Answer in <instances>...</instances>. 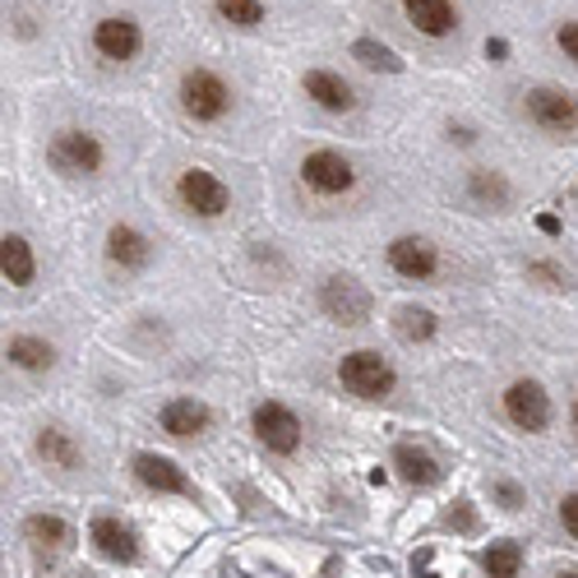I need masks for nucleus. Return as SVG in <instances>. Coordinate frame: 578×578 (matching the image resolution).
Returning a JSON list of instances; mask_svg holds the SVG:
<instances>
[{"label":"nucleus","instance_id":"c9c22d12","mask_svg":"<svg viewBox=\"0 0 578 578\" xmlns=\"http://www.w3.org/2000/svg\"><path fill=\"white\" fill-rule=\"evenodd\" d=\"M569 426H574V435H578V398H574V408H569Z\"/></svg>","mask_w":578,"mask_h":578},{"label":"nucleus","instance_id":"9d476101","mask_svg":"<svg viewBox=\"0 0 578 578\" xmlns=\"http://www.w3.org/2000/svg\"><path fill=\"white\" fill-rule=\"evenodd\" d=\"M88 542H93V551H98L107 565H121V569L144 565V537L121 514H98V518H93V523H88Z\"/></svg>","mask_w":578,"mask_h":578},{"label":"nucleus","instance_id":"f257e3e1","mask_svg":"<svg viewBox=\"0 0 578 578\" xmlns=\"http://www.w3.org/2000/svg\"><path fill=\"white\" fill-rule=\"evenodd\" d=\"M177 107L185 111V121H195V125H222L227 116L237 111V93H231V84L222 80L218 70L195 65V70L181 74Z\"/></svg>","mask_w":578,"mask_h":578},{"label":"nucleus","instance_id":"6e6552de","mask_svg":"<svg viewBox=\"0 0 578 578\" xmlns=\"http://www.w3.org/2000/svg\"><path fill=\"white\" fill-rule=\"evenodd\" d=\"M523 116L551 140H574L578 134V98L561 84H532L523 93Z\"/></svg>","mask_w":578,"mask_h":578},{"label":"nucleus","instance_id":"39448f33","mask_svg":"<svg viewBox=\"0 0 578 578\" xmlns=\"http://www.w3.org/2000/svg\"><path fill=\"white\" fill-rule=\"evenodd\" d=\"M499 412H505L509 426L523 431V435H546L551 421H555L546 384L532 380V375H518V380L505 384V394H499Z\"/></svg>","mask_w":578,"mask_h":578},{"label":"nucleus","instance_id":"a211bd4d","mask_svg":"<svg viewBox=\"0 0 578 578\" xmlns=\"http://www.w3.org/2000/svg\"><path fill=\"white\" fill-rule=\"evenodd\" d=\"M462 195H468V204L481 208V214H505V208L514 204V185L499 167H468Z\"/></svg>","mask_w":578,"mask_h":578},{"label":"nucleus","instance_id":"20e7f679","mask_svg":"<svg viewBox=\"0 0 578 578\" xmlns=\"http://www.w3.org/2000/svg\"><path fill=\"white\" fill-rule=\"evenodd\" d=\"M297 177H301V185L311 190L315 200H347L361 185L357 162L347 158V153H338V148H311L301 158Z\"/></svg>","mask_w":578,"mask_h":578},{"label":"nucleus","instance_id":"72a5a7b5","mask_svg":"<svg viewBox=\"0 0 578 578\" xmlns=\"http://www.w3.org/2000/svg\"><path fill=\"white\" fill-rule=\"evenodd\" d=\"M505 51H509V47L499 43V37H495V43H486V56H495V61H499V56H505Z\"/></svg>","mask_w":578,"mask_h":578},{"label":"nucleus","instance_id":"2f4dec72","mask_svg":"<svg viewBox=\"0 0 578 578\" xmlns=\"http://www.w3.org/2000/svg\"><path fill=\"white\" fill-rule=\"evenodd\" d=\"M555 47L565 51V61L578 65V19H565V24H555Z\"/></svg>","mask_w":578,"mask_h":578},{"label":"nucleus","instance_id":"aec40b11","mask_svg":"<svg viewBox=\"0 0 578 578\" xmlns=\"http://www.w3.org/2000/svg\"><path fill=\"white\" fill-rule=\"evenodd\" d=\"M398 10L421 37H431V43H445V37L458 33V5L454 0H398Z\"/></svg>","mask_w":578,"mask_h":578},{"label":"nucleus","instance_id":"f3484780","mask_svg":"<svg viewBox=\"0 0 578 578\" xmlns=\"http://www.w3.org/2000/svg\"><path fill=\"white\" fill-rule=\"evenodd\" d=\"M394 472L408 481L412 491H435L439 481H445V462H439L426 445H417V439H398L394 445Z\"/></svg>","mask_w":578,"mask_h":578},{"label":"nucleus","instance_id":"393cba45","mask_svg":"<svg viewBox=\"0 0 578 578\" xmlns=\"http://www.w3.org/2000/svg\"><path fill=\"white\" fill-rule=\"evenodd\" d=\"M394 334L408 347H421V342H431L439 334V320H435V311H426V305H398Z\"/></svg>","mask_w":578,"mask_h":578},{"label":"nucleus","instance_id":"f03ea898","mask_svg":"<svg viewBox=\"0 0 578 578\" xmlns=\"http://www.w3.org/2000/svg\"><path fill=\"white\" fill-rule=\"evenodd\" d=\"M47 162L65 181H93L107 167V144L84 125H65L47 140Z\"/></svg>","mask_w":578,"mask_h":578},{"label":"nucleus","instance_id":"cd10ccee","mask_svg":"<svg viewBox=\"0 0 578 578\" xmlns=\"http://www.w3.org/2000/svg\"><path fill=\"white\" fill-rule=\"evenodd\" d=\"M523 274H528V282L546 287V292H569V287H574L569 268H565V264H555V260H528V264H523Z\"/></svg>","mask_w":578,"mask_h":578},{"label":"nucleus","instance_id":"7c9ffc66","mask_svg":"<svg viewBox=\"0 0 578 578\" xmlns=\"http://www.w3.org/2000/svg\"><path fill=\"white\" fill-rule=\"evenodd\" d=\"M555 518H561V528L569 542H578V491H565L561 505H555Z\"/></svg>","mask_w":578,"mask_h":578},{"label":"nucleus","instance_id":"2eb2a0df","mask_svg":"<svg viewBox=\"0 0 578 578\" xmlns=\"http://www.w3.org/2000/svg\"><path fill=\"white\" fill-rule=\"evenodd\" d=\"M19 532H24V542H28L37 565H56V561H65V555L74 551V528L65 523L61 514H28Z\"/></svg>","mask_w":578,"mask_h":578},{"label":"nucleus","instance_id":"f704fd0d","mask_svg":"<svg viewBox=\"0 0 578 578\" xmlns=\"http://www.w3.org/2000/svg\"><path fill=\"white\" fill-rule=\"evenodd\" d=\"M551 578H578V569H574V565H565V569H555Z\"/></svg>","mask_w":578,"mask_h":578},{"label":"nucleus","instance_id":"dca6fc26","mask_svg":"<svg viewBox=\"0 0 578 578\" xmlns=\"http://www.w3.org/2000/svg\"><path fill=\"white\" fill-rule=\"evenodd\" d=\"M158 426L171 439H204L214 431V408L204 398H167L158 408Z\"/></svg>","mask_w":578,"mask_h":578},{"label":"nucleus","instance_id":"a878e982","mask_svg":"<svg viewBox=\"0 0 578 578\" xmlns=\"http://www.w3.org/2000/svg\"><path fill=\"white\" fill-rule=\"evenodd\" d=\"M214 14L227 28H260L268 19V5L264 0H214Z\"/></svg>","mask_w":578,"mask_h":578},{"label":"nucleus","instance_id":"1a4fd4ad","mask_svg":"<svg viewBox=\"0 0 578 578\" xmlns=\"http://www.w3.org/2000/svg\"><path fill=\"white\" fill-rule=\"evenodd\" d=\"M384 264H389V274L402 282H435L439 268H445V255H439V245L431 237L402 231V237L384 245Z\"/></svg>","mask_w":578,"mask_h":578},{"label":"nucleus","instance_id":"5701e85b","mask_svg":"<svg viewBox=\"0 0 578 578\" xmlns=\"http://www.w3.org/2000/svg\"><path fill=\"white\" fill-rule=\"evenodd\" d=\"M0 268H5L10 287H28L37 278V255L24 231H5V241H0Z\"/></svg>","mask_w":578,"mask_h":578},{"label":"nucleus","instance_id":"ddd939ff","mask_svg":"<svg viewBox=\"0 0 578 578\" xmlns=\"http://www.w3.org/2000/svg\"><path fill=\"white\" fill-rule=\"evenodd\" d=\"M93 51L111 65H130L134 56L144 51V28L134 14H103L93 24Z\"/></svg>","mask_w":578,"mask_h":578},{"label":"nucleus","instance_id":"b1692460","mask_svg":"<svg viewBox=\"0 0 578 578\" xmlns=\"http://www.w3.org/2000/svg\"><path fill=\"white\" fill-rule=\"evenodd\" d=\"M477 565H481V574H486V578H523L528 551H523V542L505 537V542H491L486 551H481Z\"/></svg>","mask_w":578,"mask_h":578},{"label":"nucleus","instance_id":"412c9836","mask_svg":"<svg viewBox=\"0 0 578 578\" xmlns=\"http://www.w3.org/2000/svg\"><path fill=\"white\" fill-rule=\"evenodd\" d=\"M33 454L43 458L47 468H61V472H80L84 468V445L65 426H56V421L33 431Z\"/></svg>","mask_w":578,"mask_h":578},{"label":"nucleus","instance_id":"c85d7f7f","mask_svg":"<svg viewBox=\"0 0 578 578\" xmlns=\"http://www.w3.org/2000/svg\"><path fill=\"white\" fill-rule=\"evenodd\" d=\"M491 499H495V505L505 509V514L528 509V491L518 486V481H509V477H495V481H491Z\"/></svg>","mask_w":578,"mask_h":578},{"label":"nucleus","instance_id":"f8f14e48","mask_svg":"<svg viewBox=\"0 0 578 578\" xmlns=\"http://www.w3.org/2000/svg\"><path fill=\"white\" fill-rule=\"evenodd\" d=\"M130 477L140 481V486L148 495H185V499H195V481L185 477L181 462H171L167 454H153V449H140L130 458Z\"/></svg>","mask_w":578,"mask_h":578},{"label":"nucleus","instance_id":"4be33fe9","mask_svg":"<svg viewBox=\"0 0 578 578\" xmlns=\"http://www.w3.org/2000/svg\"><path fill=\"white\" fill-rule=\"evenodd\" d=\"M5 361L14 365L19 375H51L56 371V347L47 338H37V334H14L5 342Z\"/></svg>","mask_w":578,"mask_h":578},{"label":"nucleus","instance_id":"473e14b6","mask_svg":"<svg viewBox=\"0 0 578 578\" xmlns=\"http://www.w3.org/2000/svg\"><path fill=\"white\" fill-rule=\"evenodd\" d=\"M445 134H449V144H458V148H468V144H477V130H472V125H449Z\"/></svg>","mask_w":578,"mask_h":578},{"label":"nucleus","instance_id":"6ab92c4d","mask_svg":"<svg viewBox=\"0 0 578 578\" xmlns=\"http://www.w3.org/2000/svg\"><path fill=\"white\" fill-rule=\"evenodd\" d=\"M301 93H305V98H311L320 111H329V116L357 111V88L347 84L338 70H305V74H301Z\"/></svg>","mask_w":578,"mask_h":578},{"label":"nucleus","instance_id":"bb28decb","mask_svg":"<svg viewBox=\"0 0 578 578\" xmlns=\"http://www.w3.org/2000/svg\"><path fill=\"white\" fill-rule=\"evenodd\" d=\"M352 61H361L365 70H384V74H398V70H402L398 51L384 47V43H375V37H361V43L352 47Z\"/></svg>","mask_w":578,"mask_h":578},{"label":"nucleus","instance_id":"4468645a","mask_svg":"<svg viewBox=\"0 0 578 578\" xmlns=\"http://www.w3.org/2000/svg\"><path fill=\"white\" fill-rule=\"evenodd\" d=\"M103 255H107V264L116 268V274H144L158 250H153L148 231H140L134 222H111L107 237H103Z\"/></svg>","mask_w":578,"mask_h":578},{"label":"nucleus","instance_id":"7ed1b4c3","mask_svg":"<svg viewBox=\"0 0 578 578\" xmlns=\"http://www.w3.org/2000/svg\"><path fill=\"white\" fill-rule=\"evenodd\" d=\"M338 384L361 402H384L398 389V371H394L389 357L375 352V347H357V352H347L338 361Z\"/></svg>","mask_w":578,"mask_h":578},{"label":"nucleus","instance_id":"0eeeda50","mask_svg":"<svg viewBox=\"0 0 578 578\" xmlns=\"http://www.w3.org/2000/svg\"><path fill=\"white\" fill-rule=\"evenodd\" d=\"M171 195H177V204L200 222H218L231 214V185L222 177H214L208 167H185L177 177V185H171Z\"/></svg>","mask_w":578,"mask_h":578},{"label":"nucleus","instance_id":"9b49d317","mask_svg":"<svg viewBox=\"0 0 578 578\" xmlns=\"http://www.w3.org/2000/svg\"><path fill=\"white\" fill-rule=\"evenodd\" d=\"M320 311L329 315L334 324H347V329H352V324H365L371 320V311H375V297L365 292V287L352 278V274H329L320 282Z\"/></svg>","mask_w":578,"mask_h":578},{"label":"nucleus","instance_id":"423d86ee","mask_svg":"<svg viewBox=\"0 0 578 578\" xmlns=\"http://www.w3.org/2000/svg\"><path fill=\"white\" fill-rule=\"evenodd\" d=\"M250 435H255L260 449L278 454V458H292L305 445V421L287 408V402L264 398V402H255V412H250Z\"/></svg>","mask_w":578,"mask_h":578},{"label":"nucleus","instance_id":"c756f323","mask_svg":"<svg viewBox=\"0 0 578 578\" xmlns=\"http://www.w3.org/2000/svg\"><path fill=\"white\" fill-rule=\"evenodd\" d=\"M439 528H454V532H462V537H472V532L481 528V518H477V509H472V499H454V509L439 514Z\"/></svg>","mask_w":578,"mask_h":578}]
</instances>
